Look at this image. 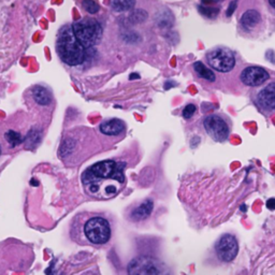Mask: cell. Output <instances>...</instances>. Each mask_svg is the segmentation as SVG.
<instances>
[{"label": "cell", "mask_w": 275, "mask_h": 275, "mask_svg": "<svg viewBox=\"0 0 275 275\" xmlns=\"http://www.w3.org/2000/svg\"><path fill=\"white\" fill-rule=\"evenodd\" d=\"M129 274H158L159 266L157 260L151 257H138L128 265Z\"/></svg>", "instance_id": "obj_9"}, {"label": "cell", "mask_w": 275, "mask_h": 275, "mask_svg": "<svg viewBox=\"0 0 275 275\" xmlns=\"http://www.w3.org/2000/svg\"><path fill=\"white\" fill-rule=\"evenodd\" d=\"M125 168V163L110 159L89 167L81 178L85 192L99 200L116 197L126 185Z\"/></svg>", "instance_id": "obj_1"}, {"label": "cell", "mask_w": 275, "mask_h": 275, "mask_svg": "<svg viewBox=\"0 0 275 275\" xmlns=\"http://www.w3.org/2000/svg\"><path fill=\"white\" fill-rule=\"evenodd\" d=\"M201 1H202L203 4L211 5V4H216V3H219V2H223L224 0H201Z\"/></svg>", "instance_id": "obj_23"}, {"label": "cell", "mask_w": 275, "mask_h": 275, "mask_svg": "<svg viewBox=\"0 0 275 275\" xmlns=\"http://www.w3.org/2000/svg\"><path fill=\"white\" fill-rule=\"evenodd\" d=\"M261 22L260 13L256 10H247L241 17V24L247 30H251L256 27Z\"/></svg>", "instance_id": "obj_13"}, {"label": "cell", "mask_w": 275, "mask_h": 275, "mask_svg": "<svg viewBox=\"0 0 275 275\" xmlns=\"http://www.w3.org/2000/svg\"><path fill=\"white\" fill-rule=\"evenodd\" d=\"M193 70L197 73V76L201 79L205 80L207 82H214L215 81V75L214 72L207 68V67L202 62H196L193 64Z\"/></svg>", "instance_id": "obj_15"}, {"label": "cell", "mask_w": 275, "mask_h": 275, "mask_svg": "<svg viewBox=\"0 0 275 275\" xmlns=\"http://www.w3.org/2000/svg\"><path fill=\"white\" fill-rule=\"evenodd\" d=\"M82 6L86 12L91 13V14H96L100 10V5L95 0H83Z\"/></svg>", "instance_id": "obj_19"}, {"label": "cell", "mask_w": 275, "mask_h": 275, "mask_svg": "<svg viewBox=\"0 0 275 275\" xmlns=\"http://www.w3.org/2000/svg\"><path fill=\"white\" fill-rule=\"evenodd\" d=\"M274 83L264 87L257 95V103L264 111H273L274 110Z\"/></svg>", "instance_id": "obj_10"}, {"label": "cell", "mask_w": 275, "mask_h": 275, "mask_svg": "<svg viewBox=\"0 0 275 275\" xmlns=\"http://www.w3.org/2000/svg\"><path fill=\"white\" fill-rule=\"evenodd\" d=\"M237 4H238V0H234V1L230 2L229 9L227 11V16H231L233 14V12L237 9Z\"/></svg>", "instance_id": "obj_22"}, {"label": "cell", "mask_w": 275, "mask_h": 275, "mask_svg": "<svg viewBox=\"0 0 275 275\" xmlns=\"http://www.w3.org/2000/svg\"><path fill=\"white\" fill-rule=\"evenodd\" d=\"M24 141H25V143H26V146L29 147V149H31L32 146L37 145L40 142L39 132H37L35 130H30L28 132V135L26 136V138L24 139Z\"/></svg>", "instance_id": "obj_20"}, {"label": "cell", "mask_w": 275, "mask_h": 275, "mask_svg": "<svg viewBox=\"0 0 275 275\" xmlns=\"http://www.w3.org/2000/svg\"><path fill=\"white\" fill-rule=\"evenodd\" d=\"M267 206L270 207V210L274 209V199H270L269 202H267Z\"/></svg>", "instance_id": "obj_24"}, {"label": "cell", "mask_w": 275, "mask_h": 275, "mask_svg": "<svg viewBox=\"0 0 275 275\" xmlns=\"http://www.w3.org/2000/svg\"><path fill=\"white\" fill-rule=\"evenodd\" d=\"M199 12L202 14L203 16L207 18H215L219 14V8H216V6H212V5H199L198 6Z\"/></svg>", "instance_id": "obj_18"}, {"label": "cell", "mask_w": 275, "mask_h": 275, "mask_svg": "<svg viewBox=\"0 0 275 275\" xmlns=\"http://www.w3.org/2000/svg\"><path fill=\"white\" fill-rule=\"evenodd\" d=\"M154 203L152 200H145L144 202L141 203L138 207H136L135 210L131 213V219L132 220H143L145 218L149 217L151 215V213L153 211Z\"/></svg>", "instance_id": "obj_12"}, {"label": "cell", "mask_w": 275, "mask_h": 275, "mask_svg": "<svg viewBox=\"0 0 275 275\" xmlns=\"http://www.w3.org/2000/svg\"><path fill=\"white\" fill-rule=\"evenodd\" d=\"M196 106H194V104H187L185 106V109L183 110V113H182V115L185 119H189L193 116V114L196 113Z\"/></svg>", "instance_id": "obj_21"}, {"label": "cell", "mask_w": 275, "mask_h": 275, "mask_svg": "<svg viewBox=\"0 0 275 275\" xmlns=\"http://www.w3.org/2000/svg\"><path fill=\"white\" fill-rule=\"evenodd\" d=\"M207 64L213 68L221 73H228L234 69L237 60L234 53L225 46H216L206 53Z\"/></svg>", "instance_id": "obj_6"}, {"label": "cell", "mask_w": 275, "mask_h": 275, "mask_svg": "<svg viewBox=\"0 0 275 275\" xmlns=\"http://www.w3.org/2000/svg\"><path fill=\"white\" fill-rule=\"evenodd\" d=\"M239 244L236 237L232 234H224L216 244V254L218 258L225 263H230L237 257Z\"/></svg>", "instance_id": "obj_7"}, {"label": "cell", "mask_w": 275, "mask_h": 275, "mask_svg": "<svg viewBox=\"0 0 275 275\" xmlns=\"http://www.w3.org/2000/svg\"><path fill=\"white\" fill-rule=\"evenodd\" d=\"M56 52L62 62L69 66H78L84 62L85 48L77 39L71 25H65L59 29Z\"/></svg>", "instance_id": "obj_2"}, {"label": "cell", "mask_w": 275, "mask_h": 275, "mask_svg": "<svg viewBox=\"0 0 275 275\" xmlns=\"http://www.w3.org/2000/svg\"><path fill=\"white\" fill-rule=\"evenodd\" d=\"M240 79L243 84L251 87H257L266 83L270 79V75L266 69L258 66H250L241 72Z\"/></svg>", "instance_id": "obj_8"}, {"label": "cell", "mask_w": 275, "mask_h": 275, "mask_svg": "<svg viewBox=\"0 0 275 275\" xmlns=\"http://www.w3.org/2000/svg\"><path fill=\"white\" fill-rule=\"evenodd\" d=\"M84 234L91 243L102 245L111 239V227L103 217H92L84 225Z\"/></svg>", "instance_id": "obj_5"}, {"label": "cell", "mask_w": 275, "mask_h": 275, "mask_svg": "<svg viewBox=\"0 0 275 275\" xmlns=\"http://www.w3.org/2000/svg\"><path fill=\"white\" fill-rule=\"evenodd\" d=\"M71 26L77 39L85 49L92 48L101 41L103 29L97 19L84 17L75 22Z\"/></svg>", "instance_id": "obj_3"}, {"label": "cell", "mask_w": 275, "mask_h": 275, "mask_svg": "<svg viewBox=\"0 0 275 275\" xmlns=\"http://www.w3.org/2000/svg\"><path fill=\"white\" fill-rule=\"evenodd\" d=\"M4 138L8 141L11 147H15L24 142V138L22 137L21 133H18L14 130H8L4 133Z\"/></svg>", "instance_id": "obj_17"}, {"label": "cell", "mask_w": 275, "mask_h": 275, "mask_svg": "<svg viewBox=\"0 0 275 275\" xmlns=\"http://www.w3.org/2000/svg\"><path fill=\"white\" fill-rule=\"evenodd\" d=\"M125 130V124L120 119L105 120L100 125V131L105 136H118Z\"/></svg>", "instance_id": "obj_11"}, {"label": "cell", "mask_w": 275, "mask_h": 275, "mask_svg": "<svg viewBox=\"0 0 275 275\" xmlns=\"http://www.w3.org/2000/svg\"><path fill=\"white\" fill-rule=\"evenodd\" d=\"M0 155H1V145H0Z\"/></svg>", "instance_id": "obj_26"}, {"label": "cell", "mask_w": 275, "mask_h": 275, "mask_svg": "<svg viewBox=\"0 0 275 275\" xmlns=\"http://www.w3.org/2000/svg\"><path fill=\"white\" fill-rule=\"evenodd\" d=\"M136 5V0H112L111 6L115 12H126L132 10Z\"/></svg>", "instance_id": "obj_16"}, {"label": "cell", "mask_w": 275, "mask_h": 275, "mask_svg": "<svg viewBox=\"0 0 275 275\" xmlns=\"http://www.w3.org/2000/svg\"><path fill=\"white\" fill-rule=\"evenodd\" d=\"M32 97L35 101L40 105H48L52 101L50 92L43 86H35L32 89Z\"/></svg>", "instance_id": "obj_14"}, {"label": "cell", "mask_w": 275, "mask_h": 275, "mask_svg": "<svg viewBox=\"0 0 275 275\" xmlns=\"http://www.w3.org/2000/svg\"><path fill=\"white\" fill-rule=\"evenodd\" d=\"M269 2H270L272 8H275V1H274V0H269Z\"/></svg>", "instance_id": "obj_25"}, {"label": "cell", "mask_w": 275, "mask_h": 275, "mask_svg": "<svg viewBox=\"0 0 275 275\" xmlns=\"http://www.w3.org/2000/svg\"><path fill=\"white\" fill-rule=\"evenodd\" d=\"M203 128L213 141L225 142L231 133V122L224 114L212 113L203 119Z\"/></svg>", "instance_id": "obj_4"}]
</instances>
